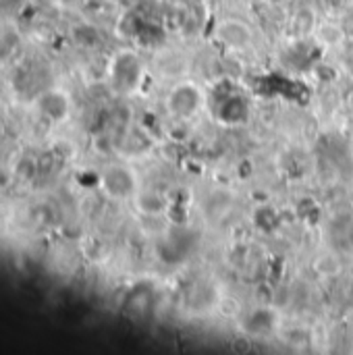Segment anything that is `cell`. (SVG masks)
Returning <instances> with one entry per match:
<instances>
[{
	"label": "cell",
	"mask_w": 353,
	"mask_h": 355,
	"mask_svg": "<svg viewBox=\"0 0 353 355\" xmlns=\"http://www.w3.org/2000/svg\"><path fill=\"white\" fill-rule=\"evenodd\" d=\"M293 27L297 34H310V32H316L318 27V21H316V13L310 9V7H304L295 13L293 17Z\"/></svg>",
	"instance_id": "cell-7"
},
{
	"label": "cell",
	"mask_w": 353,
	"mask_h": 355,
	"mask_svg": "<svg viewBox=\"0 0 353 355\" xmlns=\"http://www.w3.org/2000/svg\"><path fill=\"white\" fill-rule=\"evenodd\" d=\"M110 77L119 90L123 92L135 90L141 79V60L137 58V54L131 50L117 52L110 62Z\"/></svg>",
	"instance_id": "cell-3"
},
{
	"label": "cell",
	"mask_w": 353,
	"mask_h": 355,
	"mask_svg": "<svg viewBox=\"0 0 353 355\" xmlns=\"http://www.w3.org/2000/svg\"><path fill=\"white\" fill-rule=\"evenodd\" d=\"M204 106V94L193 82H181L167 94V112L177 121H191Z\"/></svg>",
	"instance_id": "cell-1"
},
{
	"label": "cell",
	"mask_w": 353,
	"mask_h": 355,
	"mask_svg": "<svg viewBox=\"0 0 353 355\" xmlns=\"http://www.w3.org/2000/svg\"><path fill=\"white\" fill-rule=\"evenodd\" d=\"M264 5H268V7H282V5H287L289 0H262Z\"/></svg>",
	"instance_id": "cell-9"
},
{
	"label": "cell",
	"mask_w": 353,
	"mask_h": 355,
	"mask_svg": "<svg viewBox=\"0 0 353 355\" xmlns=\"http://www.w3.org/2000/svg\"><path fill=\"white\" fill-rule=\"evenodd\" d=\"M100 185L112 199H129L137 191V175L125 164H110L100 175Z\"/></svg>",
	"instance_id": "cell-2"
},
{
	"label": "cell",
	"mask_w": 353,
	"mask_h": 355,
	"mask_svg": "<svg viewBox=\"0 0 353 355\" xmlns=\"http://www.w3.org/2000/svg\"><path fill=\"white\" fill-rule=\"evenodd\" d=\"M320 3L328 15H341L347 11V0H320Z\"/></svg>",
	"instance_id": "cell-8"
},
{
	"label": "cell",
	"mask_w": 353,
	"mask_h": 355,
	"mask_svg": "<svg viewBox=\"0 0 353 355\" xmlns=\"http://www.w3.org/2000/svg\"><path fill=\"white\" fill-rule=\"evenodd\" d=\"M38 108H40V112H42L46 119L58 123V121H64V119H66L71 104H69V98H66L62 92L50 90V92H46V94L40 96Z\"/></svg>",
	"instance_id": "cell-5"
},
{
	"label": "cell",
	"mask_w": 353,
	"mask_h": 355,
	"mask_svg": "<svg viewBox=\"0 0 353 355\" xmlns=\"http://www.w3.org/2000/svg\"><path fill=\"white\" fill-rule=\"evenodd\" d=\"M110 3H114V0H110Z\"/></svg>",
	"instance_id": "cell-10"
},
{
	"label": "cell",
	"mask_w": 353,
	"mask_h": 355,
	"mask_svg": "<svg viewBox=\"0 0 353 355\" xmlns=\"http://www.w3.org/2000/svg\"><path fill=\"white\" fill-rule=\"evenodd\" d=\"M219 114H221L225 121H229V123H237V121H243V119H245L247 106H245V102L241 100V96H231L229 100L223 102Z\"/></svg>",
	"instance_id": "cell-6"
},
{
	"label": "cell",
	"mask_w": 353,
	"mask_h": 355,
	"mask_svg": "<svg viewBox=\"0 0 353 355\" xmlns=\"http://www.w3.org/2000/svg\"><path fill=\"white\" fill-rule=\"evenodd\" d=\"M215 38L229 50H247L254 42L252 27L241 19H223L217 23Z\"/></svg>",
	"instance_id": "cell-4"
}]
</instances>
